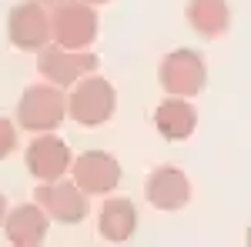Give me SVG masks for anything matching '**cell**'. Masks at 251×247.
Wrapping results in <instances>:
<instances>
[{
    "mask_svg": "<svg viewBox=\"0 0 251 247\" xmlns=\"http://www.w3.org/2000/svg\"><path fill=\"white\" fill-rule=\"evenodd\" d=\"M64 117H67V94H64V87H54L47 80L27 87L17 104V124L34 134L57 131Z\"/></svg>",
    "mask_w": 251,
    "mask_h": 247,
    "instance_id": "1",
    "label": "cell"
},
{
    "mask_svg": "<svg viewBox=\"0 0 251 247\" xmlns=\"http://www.w3.org/2000/svg\"><path fill=\"white\" fill-rule=\"evenodd\" d=\"M50 40L64 50H87L97 40V10L84 0H60L50 10Z\"/></svg>",
    "mask_w": 251,
    "mask_h": 247,
    "instance_id": "2",
    "label": "cell"
},
{
    "mask_svg": "<svg viewBox=\"0 0 251 247\" xmlns=\"http://www.w3.org/2000/svg\"><path fill=\"white\" fill-rule=\"evenodd\" d=\"M114 107H117V97L111 80H104L97 74L80 77L74 84V90H71V97H67V114L74 117L80 127H97V124L111 120Z\"/></svg>",
    "mask_w": 251,
    "mask_h": 247,
    "instance_id": "3",
    "label": "cell"
},
{
    "mask_svg": "<svg viewBox=\"0 0 251 247\" xmlns=\"http://www.w3.org/2000/svg\"><path fill=\"white\" fill-rule=\"evenodd\" d=\"M157 77H161V87L171 97H194L208 84V64H204V57L198 50L181 47V50H171L161 60Z\"/></svg>",
    "mask_w": 251,
    "mask_h": 247,
    "instance_id": "4",
    "label": "cell"
},
{
    "mask_svg": "<svg viewBox=\"0 0 251 247\" xmlns=\"http://www.w3.org/2000/svg\"><path fill=\"white\" fill-rule=\"evenodd\" d=\"M37 70L54 87H74L80 77L97 70V57L87 50H64L57 44H44L37 50Z\"/></svg>",
    "mask_w": 251,
    "mask_h": 247,
    "instance_id": "5",
    "label": "cell"
},
{
    "mask_svg": "<svg viewBox=\"0 0 251 247\" xmlns=\"http://www.w3.org/2000/svg\"><path fill=\"white\" fill-rule=\"evenodd\" d=\"M7 37L17 50H40L50 40V10L37 0L14 3L7 14Z\"/></svg>",
    "mask_w": 251,
    "mask_h": 247,
    "instance_id": "6",
    "label": "cell"
},
{
    "mask_svg": "<svg viewBox=\"0 0 251 247\" xmlns=\"http://www.w3.org/2000/svg\"><path fill=\"white\" fill-rule=\"evenodd\" d=\"M37 204L47 210V217H54L60 224H77L87 217V194L67 180V174L57 177V180H40L37 190H34Z\"/></svg>",
    "mask_w": 251,
    "mask_h": 247,
    "instance_id": "7",
    "label": "cell"
},
{
    "mask_svg": "<svg viewBox=\"0 0 251 247\" xmlns=\"http://www.w3.org/2000/svg\"><path fill=\"white\" fill-rule=\"evenodd\" d=\"M24 164L37 180H57V177H64L71 171V151H67V144L60 137H54L47 131V134H37L27 144Z\"/></svg>",
    "mask_w": 251,
    "mask_h": 247,
    "instance_id": "8",
    "label": "cell"
},
{
    "mask_svg": "<svg viewBox=\"0 0 251 247\" xmlns=\"http://www.w3.org/2000/svg\"><path fill=\"white\" fill-rule=\"evenodd\" d=\"M71 180H74L84 194H111V190L121 184V164L104 151H87L74 160Z\"/></svg>",
    "mask_w": 251,
    "mask_h": 247,
    "instance_id": "9",
    "label": "cell"
},
{
    "mask_svg": "<svg viewBox=\"0 0 251 247\" xmlns=\"http://www.w3.org/2000/svg\"><path fill=\"white\" fill-rule=\"evenodd\" d=\"M144 194L157 210H181L191 197V184H188L181 167L164 164V167L151 171V177L144 180Z\"/></svg>",
    "mask_w": 251,
    "mask_h": 247,
    "instance_id": "10",
    "label": "cell"
},
{
    "mask_svg": "<svg viewBox=\"0 0 251 247\" xmlns=\"http://www.w3.org/2000/svg\"><path fill=\"white\" fill-rule=\"evenodd\" d=\"M0 227L7 230V241L17 247H34L47 237V227H50V217L40 204H20V207L7 210L3 214V224Z\"/></svg>",
    "mask_w": 251,
    "mask_h": 247,
    "instance_id": "11",
    "label": "cell"
},
{
    "mask_svg": "<svg viewBox=\"0 0 251 247\" xmlns=\"http://www.w3.org/2000/svg\"><path fill=\"white\" fill-rule=\"evenodd\" d=\"M154 127L164 140H184L198 127V111H194L184 97H168L164 104H157Z\"/></svg>",
    "mask_w": 251,
    "mask_h": 247,
    "instance_id": "12",
    "label": "cell"
},
{
    "mask_svg": "<svg viewBox=\"0 0 251 247\" xmlns=\"http://www.w3.org/2000/svg\"><path fill=\"white\" fill-rule=\"evenodd\" d=\"M137 227V207L127 197H111L100 207V234L111 244H124Z\"/></svg>",
    "mask_w": 251,
    "mask_h": 247,
    "instance_id": "13",
    "label": "cell"
},
{
    "mask_svg": "<svg viewBox=\"0 0 251 247\" xmlns=\"http://www.w3.org/2000/svg\"><path fill=\"white\" fill-rule=\"evenodd\" d=\"M188 23L201 37H221L231 27V10L225 0H188Z\"/></svg>",
    "mask_w": 251,
    "mask_h": 247,
    "instance_id": "14",
    "label": "cell"
},
{
    "mask_svg": "<svg viewBox=\"0 0 251 247\" xmlns=\"http://www.w3.org/2000/svg\"><path fill=\"white\" fill-rule=\"evenodd\" d=\"M14 147H17V127H14L7 117H0V160L10 157Z\"/></svg>",
    "mask_w": 251,
    "mask_h": 247,
    "instance_id": "15",
    "label": "cell"
},
{
    "mask_svg": "<svg viewBox=\"0 0 251 247\" xmlns=\"http://www.w3.org/2000/svg\"><path fill=\"white\" fill-rule=\"evenodd\" d=\"M3 214H7V197L0 194V224H3Z\"/></svg>",
    "mask_w": 251,
    "mask_h": 247,
    "instance_id": "16",
    "label": "cell"
},
{
    "mask_svg": "<svg viewBox=\"0 0 251 247\" xmlns=\"http://www.w3.org/2000/svg\"><path fill=\"white\" fill-rule=\"evenodd\" d=\"M37 3H44V7H57L60 0H37Z\"/></svg>",
    "mask_w": 251,
    "mask_h": 247,
    "instance_id": "17",
    "label": "cell"
},
{
    "mask_svg": "<svg viewBox=\"0 0 251 247\" xmlns=\"http://www.w3.org/2000/svg\"><path fill=\"white\" fill-rule=\"evenodd\" d=\"M84 3H91V7H97V3H107V0H84Z\"/></svg>",
    "mask_w": 251,
    "mask_h": 247,
    "instance_id": "18",
    "label": "cell"
}]
</instances>
